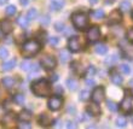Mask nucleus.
Instances as JSON below:
<instances>
[{
	"label": "nucleus",
	"instance_id": "obj_22",
	"mask_svg": "<svg viewBox=\"0 0 133 129\" xmlns=\"http://www.w3.org/2000/svg\"><path fill=\"white\" fill-rule=\"evenodd\" d=\"M66 86H68V88H69L70 91H76L79 84H77V81L75 78H68L66 80Z\"/></svg>",
	"mask_w": 133,
	"mask_h": 129
},
{
	"label": "nucleus",
	"instance_id": "obj_7",
	"mask_svg": "<svg viewBox=\"0 0 133 129\" xmlns=\"http://www.w3.org/2000/svg\"><path fill=\"white\" fill-rule=\"evenodd\" d=\"M49 109L50 110H52V111H57V110H59L62 108V105H63V99L59 97H52L49 99Z\"/></svg>",
	"mask_w": 133,
	"mask_h": 129
},
{
	"label": "nucleus",
	"instance_id": "obj_46",
	"mask_svg": "<svg viewBox=\"0 0 133 129\" xmlns=\"http://www.w3.org/2000/svg\"><path fill=\"white\" fill-rule=\"evenodd\" d=\"M66 128H75V126H74L73 123L68 122V123H66Z\"/></svg>",
	"mask_w": 133,
	"mask_h": 129
},
{
	"label": "nucleus",
	"instance_id": "obj_17",
	"mask_svg": "<svg viewBox=\"0 0 133 129\" xmlns=\"http://www.w3.org/2000/svg\"><path fill=\"white\" fill-rule=\"evenodd\" d=\"M110 78H111L112 83H115V84H121L123 82L122 76H121L116 70H112L111 73H110Z\"/></svg>",
	"mask_w": 133,
	"mask_h": 129
},
{
	"label": "nucleus",
	"instance_id": "obj_13",
	"mask_svg": "<svg viewBox=\"0 0 133 129\" xmlns=\"http://www.w3.org/2000/svg\"><path fill=\"white\" fill-rule=\"evenodd\" d=\"M0 28H1V32L4 33V34H10L12 30H14V25H12V23H11L10 21H3L1 23H0Z\"/></svg>",
	"mask_w": 133,
	"mask_h": 129
},
{
	"label": "nucleus",
	"instance_id": "obj_1",
	"mask_svg": "<svg viewBox=\"0 0 133 129\" xmlns=\"http://www.w3.org/2000/svg\"><path fill=\"white\" fill-rule=\"evenodd\" d=\"M32 92L34 93L36 97H49L52 92V88H51V84H50L49 81L46 80H38L32 83Z\"/></svg>",
	"mask_w": 133,
	"mask_h": 129
},
{
	"label": "nucleus",
	"instance_id": "obj_3",
	"mask_svg": "<svg viewBox=\"0 0 133 129\" xmlns=\"http://www.w3.org/2000/svg\"><path fill=\"white\" fill-rule=\"evenodd\" d=\"M71 21L73 24L75 25V28L80 29V30H85L88 27V17L87 15L84 12H75L71 16Z\"/></svg>",
	"mask_w": 133,
	"mask_h": 129
},
{
	"label": "nucleus",
	"instance_id": "obj_16",
	"mask_svg": "<svg viewBox=\"0 0 133 129\" xmlns=\"http://www.w3.org/2000/svg\"><path fill=\"white\" fill-rule=\"evenodd\" d=\"M63 6H64V0H51V3H50V7L53 11L62 10Z\"/></svg>",
	"mask_w": 133,
	"mask_h": 129
},
{
	"label": "nucleus",
	"instance_id": "obj_15",
	"mask_svg": "<svg viewBox=\"0 0 133 129\" xmlns=\"http://www.w3.org/2000/svg\"><path fill=\"white\" fill-rule=\"evenodd\" d=\"M87 111L90 112L92 116H99L102 113L101 106H99V105H97V103H95V101H93V104H91L87 108Z\"/></svg>",
	"mask_w": 133,
	"mask_h": 129
},
{
	"label": "nucleus",
	"instance_id": "obj_9",
	"mask_svg": "<svg viewBox=\"0 0 133 129\" xmlns=\"http://www.w3.org/2000/svg\"><path fill=\"white\" fill-rule=\"evenodd\" d=\"M99 38H101V30H99L98 27H92V28L88 29L87 39L91 42H96Z\"/></svg>",
	"mask_w": 133,
	"mask_h": 129
},
{
	"label": "nucleus",
	"instance_id": "obj_41",
	"mask_svg": "<svg viewBox=\"0 0 133 129\" xmlns=\"http://www.w3.org/2000/svg\"><path fill=\"white\" fill-rule=\"evenodd\" d=\"M55 92H56L57 95H61L62 93H63V88H62V86H56V88H55Z\"/></svg>",
	"mask_w": 133,
	"mask_h": 129
},
{
	"label": "nucleus",
	"instance_id": "obj_5",
	"mask_svg": "<svg viewBox=\"0 0 133 129\" xmlns=\"http://www.w3.org/2000/svg\"><path fill=\"white\" fill-rule=\"evenodd\" d=\"M92 100L97 103V104H101L102 101L105 99V91L103 87H96L92 92Z\"/></svg>",
	"mask_w": 133,
	"mask_h": 129
},
{
	"label": "nucleus",
	"instance_id": "obj_33",
	"mask_svg": "<svg viewBox=\"0 0 133 129\" xmlns=\"http://www.w3.org/2000/svg\"><path fill=\"white\" fill-rule=\"evenodd\" d=\"M120 70H121L125 75H128V74L131 73V68H130V65H127V64H121V65H120Z\"/></svg>",
	"mask_w": 133,
	"mask_h": 129
},
{
	"label": "nucleus",
	"instance_id": "obj_38",
	"mask_svg": "<svg viewBox=\"0 0 133 129\" xmlns=\"http://www.w3.org/2000/svg\"><path fill=\"white\" fill-rule=\"evenodd\" d=\"M95 73H96V69H95V66H90L88 68V70H87V76H93L95 75Z\"/></svg>",
	"mask_w": 133,
	"mask_h": 129
},
{
	"label": "nucleus",
	"instance_id": "obj_42",
	"mask_svg": "<svg viewBox=\"0 0 133 129\" xmlns=\"http://www.w3.org/2000/svg\"><path fill=\"white\" fill-rule=\"evenodd\" d=\"M58 41H59L58 38H50V44H51L52 46H56L57 44H58Z\"/></svg>",
	"mask_w": 133,
	"mask_h": 129
},
{
	"label": "nucleus",
	"instance_id": "obj_27",
	"mask_svg": "<svg viewBox=\"0 0 133 129\" xmlns=\"http://www.w3.org/2000/svg\"><path fill=\"white\" fill-rule=\"evenodd\" d=\"M107 108H108L111 112H116V111H117V109H119V106H117V104H116V103H114V101L108 100V101H107Z\"/></svg>",
	"mask_w": 133,
	"mask_h": 129
},
{
	"label": "nucleus",
	"instance_id": "obj_26",
	"mask_svg": "<svg viewBox=\"0 0 133 129\" xmlns=\"http://www.w3.org/2000/svg\"><path fill=\"white\" fill-rule=\"evenodd\" d=\"M92 17L95 18V19H102V18L104 17V11L103 10H101V9H99V10H96V11H93V12H92Z\"/></svg>",
	"mask_w": 133,
	"mask_h": 129
},
{
	"label": "nucleus",
	"instance_id": "obj_24",
	"mask_svg": "<svg viewBox=\"0 0 133 129\" xmlns=\"http://www.w3.org/2000/svg\"><path fill=\"white\" fill-rule=\"evenodd\" d=\"M120 10L123 11V12H128L131 10V3L128 0H122L120 3Z\"/></svg>",
	"mask_w": 133,
	"mask_h": 129
},
{
	"label": "nucleus",
	"instance_id": "obj_34",
	"mask_svg": "<svg viewBox=\"0 0 133 129\" xmlns=\"http://www.w3.org/2000/svg\"><path fill=\"white\" fill-rule=\"evenodd\" d=\"M21 68H22V70H24V71H28V70L32 68V63H30L29 60H24V62H22Z\"/></svg>",
	"mask_w": 133,
	"mask_h": 129
},
{
	"label": "nucleus",
	"instance_id": "obj_36",
	"mask_svg": "<svg viewBox=\"0 0 133 129\" xmlns=\"http://www.w3.org/2000/svg\"><path fill=\"white\" fill-rule=\"evenodd\" d=\"M55 29H56L57 32H63L64 30V24L63 23H61V22H57L56 24H55Z\"/></svg>",
	"mask_w": 133,
	"mask_h": 129
},
{
	"label": "nucleus",
	"instance_id": "obj_49",
	"mask_svg": "<svg viewBox=\"0 0 133 129\" xmlns=\"http://www.w3.org/2000/svg\"><path fill=\"white\" fill-rule=\"evenodd\" d=\"M88 1H90V3H91V4H96V3H97V1H98V0H88Z\"/></svg>",
	"mask_w": 133,
	"mask_h": 129
},
{
	"label": "nucleus",
	"instance_id": "obj_40",
	"mask_svg": "<svg viewBox=\"0 0 133 129\" xmlns=\"http://www.w3.org/2000/svg\"><path fill=\"white\" fill-rule=\"evenodd\" d=\"M127 39H128L131 42H133V28L127 32Z\"/></svg>",
	"mask_w": 133,
	"mask_h": 129
},
{
	"label": "nucleus",
	"instance_id": "obj_48",
	"mask_svg": "<svg viewBox=\"0 0 133 129\" xmlns=\"http://www.w3.org/2000/svg\"><path fill=\"white\" fill-rule=\"evenodd\" d=\"M5 3H7V0H0V5H4Z\"/></svg>",
	"mask_w": 133,
	"mask_h": 129
},
{
	"label": "nucleus",
	"instance_id": "obj_4",
	"mask_svg": "<svg viewBox=\"0 0 133 129\" xmlns=\"http://www.w3.org/2000/svg\"><path fill=\"white\" fill-rule=\"evenodd\" d=\"M120 108L122 110L123 112H130L132 111V108H133V95L131 92L126 91L125 92V97H123L121 104H120Z\"/></svg>",
	"mask_w": 133,
	"mask_h": 129
},
{
	"label": "nucleus",
	"instance_id": "obj_11",
	"mask_svg": "<svg viewBox=\"0 0 133 129\" xmlns=\"http://www.w3.org/2000/svg\"><path fill=\"white\" fill-rule=\"evenodd\" d=\"M39 123H40V126H42V127H49L53 123V119L51 118L50 115H47V113H42V115L39 117Z\"/></svg>",
	"mask_w": 133,
	"mask_h": 129
},
{
	"label": "nucleus",
	"instance_id": "obj_6",
	"mask_svg": "<svg viewBox=\"0 0 133 129\" xmlns=\"http://www.w3.org/2000/svg\"><path fill=\"white\" fill-rule=\"evenodd\" d=\"M41 65L46 70H53L57 65V62L53 57L45 56V57H42V59H41Z\"/></svg>",
	"mask_w": 133,
	"mask_h": 129
},
{
	"label": "nucleus",
	"instance_id": "obj_35",
	"mask_svg": "<svg viewBox=\"0 0 133 129\" xmlns=\"http://www.w3.org/2000/svg\"><path fill=\"white\" fill-rule=\"evenodd\" d=\"M6 57H9V51H7L5 47H1V48H0V58L5 59Z\"/></svg>",
	"mask_w": 133,
	"mask_h": 129
},
{
	"label": "nucleus",
	"instance_id": "obj_39",
	"mask_svg": "<svg viewBox=\"0 0 133 129\" xmlns=\"http://www.w3.org/2000/svg\"><path fill=\"white\" fill-rule=\"evenodd\" d=\"M18 128H24V129H30L32 128V126H30V124H29L28 122H22L21 124H19V127H18Z\"/></svg>",
	"mask_w": 133,
	"mask_h": 129
},
{
	"label": "nucleus",
	"instance_id": "obj_32",
	"mask_svg": "<svg viewBox=\"0 0 133 129\" xmlns=\"http://www.w3.org/2000/svg\"><path fill=\"white\" fill-rule=\"evenodd\" d=\"M90 98V93H88V91H81L80 92V97H79V99H80L81 101H86Z\"/></svg>",
	"mask_w": 133,
	"mask_h": 129
},
{
	"label": "nucleus",
	"instance_id": "obj_43",
	"mask_svg": "<svg viewBox=\"0 0 133 129\" xmlns=\"http://www.w3.org/2000/svg\"><path fill=\"white\" fill-rule=\"evenodd\" d=\"M86 84H87L88 87H93L96 84V82H95V80H90V78H87L86 80Z\"/></svg>",
	"mask_w": 133,
	"mask_h": 129
},
{
	"label": "nucleus",
	"instance_id": "obj_44",
	"mask_svg": "<svg viewBox=\"0 0 133 129\" xmlns=\"http://www.w3.org/2000/svg\"><path fill=\"white\" fill-rule=\"evenodd\" d=\"M57 80H58V76H57L56 74H53L52 76L50 77V81H51V82H55V81H57Z\"/></svg>",
	"mask_w": 133,
	"mask_h": 129
},
{
	"label": "nucleus",
	"instance_id": "obj_50",
	"mask_svg": "<svg viewBox=\"0 0 133 129\" xmlns=\"http://www.w3.org/2000/svg\"><path fill=\"white\" fill-rule=\"evenodd\" d=\"M132 18H133V12H132Z\"/></svg>",
	"mask_w": 133,
	"mask_h": 129
},
{
	"label": "nucleus",
	"instance_id": "obj_23",
	"mask_svg": "<svg viewBox=\"0 0 133 129\" xmlns=\"http://www.w3.org/2000/svg\"><path fill=\"white\" fill-rule=\"evenodd\" d=\"M38 15L39 12L36 9H30L28 11V13H27V18H28V21H34V19L38 18Z\"/></svg>",
	"mask_w": 133,
	"mask_h": 129
},
{
	"label": "nucleus",
	"instance_id": "obj_37",
	"mask_svg": "<svg viewBox=\"0 0 133 129\" xmlns=\"http://www.w3.org/2000/svg\"><path fill=\"white\" fill-rule=\"evenodd\" d=\"M49 23H50V17L46 15V16H44V17L41 18V24L46 25V24H49Z\"/></svg>",
	"mask_w": 133,
	"mask_h": 129
},
{
	"label": "nucleus",
	"instance_id": "obj_2",
	"mask_svg": "<svg viewBox=\"0 0 133 129\" xmlns=\"http://www.w3.org/2000/svg\"><path fill=\"white\" fill-rule=\"evenodd\" d=\"M41 48V45H40V42H38L36 40H29L27 41L23 45L22 47V53H23V56L29 58V57H33L35 56L36 53L40 51Z\"/></svg>",
	"mask_w": 133,
	"mask_h": 129
},
{
	"label": "nucleus",
	"instance_id": "obj_14",
	"mask_svg": "<svg viewBox=\"0 0 133 129\" xmlns=\"http://www.w3.org/2000/svg\"><path fill=\"white\" fill-rule=\"evenodd\" d=\"M1 83L5 88L7 89H11V88H14L16 86V80H15L14 77H10V76H6L4 77L3 80H1Z\"/></svg>",
	"mask_w": 133,
	"mask_h": 129
},
{
	"label": "nucleus",
	"instance_id": "obj_47",
	"mask_svg": "<svg viewBox=\"0 0 133 129\" xmlns=\"http://www.w3.org/2000/svg\"><path fill=\"white\" fill-rule=\"evenodd\" d=\"M105 3L108 4V5H112V4L115 3V0H105Z\"/></svg>",
	"mask_w": 133,
	"mask_h": 129
},
{
	"label": "nucleus",
	"instance_id": "obj_30",
	"mask_svg": "<svg viewBox=\"0 0 133 129\" xmlns=\"http://www.w3.org/2000/svg\"><path fill=\"white\" fill-rule=\"evenodd\" d=\"M14 100H15V103H16V104L22 105L23 103H24V95H23V94H16V95H15V98H14Z\"/></svg>",
	"mask_w": 133,
	"mask_h": 129
},
{
	"label": "nucleus",
	"instance_id": "obj_21",
	"mask_svg": "<svg viewBox=\"0 0 133 129\" xmlns=\"http://www.w3.org/2000/svg\"><path fill=\"white\" fill-rule=\"evenodd\" d=\"M95 51L97 54H105L107 51H108V47H107L104 44H98V45H96Z\"/></svg>",
	"mask_w": 133,
	"mask_h": 129
},
{
	"label": "nucleus",
	"instance_id": "obj_28",
	"mask_svg": "<svg viewBox=\"0 0 133 129\" xmlns=\"http://www.w3.org/2000/svg\"><path fill=\"white\" fill-rule=\"evenodd\" d=\"M127 124V119L125 118V117H117V119H116V126L117 127H121V128H123V127H126Z\"/></svg>",
	"mask_w": 133,
	"mask_h": 129
},
{
	"label": "nucleus",
	"instance_id": "obj_12",
	"mask_svg": "<svg viewBox=\"0 0 133 129\" xmlns=\"http://www.w3.org/2000/svg\"><path fill=\"white\" fill-rule=\"evenodd\" d=\"M1 124L4 127H10L15 124V115L14 113H7L1 118Z\"/></svg>",
	"mask_w": 133,
	"mask_h": 129
},
{
	"label": "nucleus",
	"instance_id": "obj_31",
	"mask_svg": "<svg viewBox=\"0 0 133 129\" xmlns=\"http://www.w3.org/2000/svg\"><path fill=\"white\" fill-rule=\"evenodd\" d=\"M5 12H6L7 16H14V15L16 13V6H14V5H10V6H7L6 10H5Z\"/></svg>",
	"mask_w": 133,
	"mask_h": 129
},
{
	"label": "nucleus",
	"instance_id": "obj_20",
	"mask_svg": "<svg viewBox=\"0 0 133 129\" xmlns=\"http://www.w3.org/2000/svg\"><path fill=\"white\" fill-rule=\"evenodd\" d=\"M16 59H11L9 60V62H5V63L3 64V70H5V71H10V70H12L16 66Z\"/></svg>",
	"mask_w": 133,
	"mask_h": 129
},
{
	"label": "nucleus",
	"instance_id": "obj_8",
	"mask_svg": "<svg viewBox=\"0 0 133 129\" xmlns=\"http://www.w3.org/2000/svg\"><path fill=\"white\" fill-rule=\"evenodd\" d=\"M68 47L71 52H79L81 49V42H80V39L77 36H74V38L69 39L68 41Z\"/></svg>",
	"mask_w": 133,
	"mask_h": 129
},
{
	"label": "nucleus",
	"instance_id": "obj_45",
	"mask_svg": "<svg viewBox=\"0 0 133 129\" xmlns=\"http://www.w3.org/2000/svg\"><path fill=\"white\" fill-rule=\"evenodd\" d=\"M19 3H21V5L25 6V5H27V4L29 3V0H19Z\"/></svg>",
	"mask_w": 133,
	"mask_h": 129
},
{
	"label": "nucleus",
	"instance_id": "obj_25",
	"mask_svg": "<svg viewBox=\"0 0 133 129\" xmlns=\"http://www.w3.org/2000/svg\"><path fill=\"white\" fill-rule=\"evenodd\" d=\"M17 23H18V25H19L21 28H27V27H28L29 21H28V18H27V17L19 16V17L17 18Z\"/></svg>",
	"mask_w": 133,
	"mask_h": 129
},
{
	"label": "nucleus",
	"instance_id": "obj_19",
	"mask_svg": "<svg viewBox=\"0 0 133 129\" xmlns=\"http://www.w3.org/2000/svg\"><path fill=\"white\" fill-rule=\"evenodd\" d=\"M59 59L62 63H66L68 60H70V52L66 49H62L59 52Z\"/></svg>",
	"mask_w": 133,
	"mask_h": 129
},
{
	"label": "nucleus",
	"instance_id": "obj_10",
	"mask_svg": "<svg viewBox=\"0 0 133 129\" xmlns=\"http://www.w3.org/2000/svg\"><path fill=\"white\" fill-rule=\"evenodd\" d=\"M121 19H122V15H121V11L120 10H115L112 11L111 13L109 15V24H117V23H120L121 22Z\"/></svg>",
	"mask_w": 133,
	"mask_h": 129
},
{
	"label": "nucleus",
	"instance_id": "obj_29",
	"mask_svg": "<svg viewBox=\"0 0 133 129\" xmlns=\"http://www.w3.org/2000/svg\"><path fill=\"white\" fill-rule=\"evenodd\" d=\"M117 58H119V57L116 56V54H112V56L108 57V58L105 59V64H107V65H111V64H114L116 60H117Z\"/></svg>",
	"mask_w": 133,
	"mask_h": 129
},
{
	"label": "nucleus",
	"instance_id": "obj_18",
	"mask_svg": "<svg viewBox=\"0 0 133 129\" xmlns=\"http://www.w3.org/2000/svg\"><path fill=\"white\" fill-rule=\"evenodd\" d=\"M18 118L21 119L22 122H29L32 119V112L29 111V110H23V111H21Z\"/></svg>",
	"mask_w": 133,
	"mask_h": 129
}]
</instances>
